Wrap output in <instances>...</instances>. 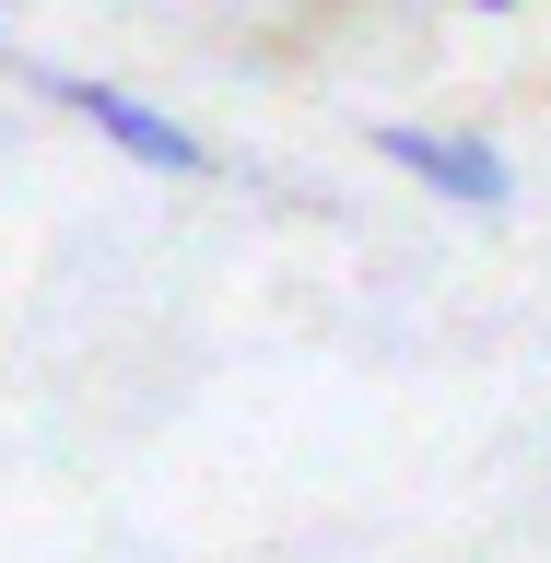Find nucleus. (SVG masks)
Masks as SVG:
<instances>
[{
  "label": "nucleus",
  "instance_id": "f257e3e1",
  "mask_svg": "<svg viewBox=\"0 0 551 563\" xmlns=\"http://www.w3.org/2000/svg\"><path fill=\"white\" fill-rule=\"evenodd\" d=\"M376 165H399L434 211H482V223L517 200V165L482 130H434V118H376Z\"/></svg>",
  "mask_w": 551,
  "mask_h": 563
},
{
  "label": "nucleus",
  "instance_id": "f03ea898",
  "mask_svg": "<svg viewBox=\"0 0 551 563\" xmlns=\"http://www.w3.org/2000/svg\"><path fill=\"white\" fill-rule=\"evenodd\" d=\"M47 95H59L70 118L106 141V153H130L141 176H211V141L188 130V118H165L153 95H130V82H95V70H47Z\"/></svg>",
  "mask_w": 551,
  "mask_h": 563
},
{
  "label": "nucleus",
  "instance_id": "7ed1b4c3",
  "mask_svg": "<svg viewBox=\"0 0 551 563\" xmlns=\"http://www.w3.org/2000/svg\"><path fill=\"white\" fill-rule=\"evenodd\" d=\"M458 12H517V0H458Z\"/></svg>",
  "mask_w": 551,
  "mask_h": 563
}]
</instances>
